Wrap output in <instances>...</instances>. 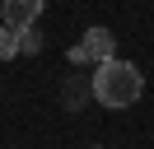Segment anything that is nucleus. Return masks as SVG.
<instances>
[{
  "mask_svg": "<svg viewBox=\"0 0 154 149\" xmlns=\"http://www.w3.org/2000/svg\"><path fill=\"white\" fill-rule=\"evenodd\" d=\"M89 89H94V98L103 102V107L122 112V107H131V102H140V93H145V74H140V65H131V61H122V56H112V61H103V65L94 70Z\"/></svg>",
  "mask_w": 154,
  "mask_h": 149,
  "instance_id": "1",
  "label": "nucleus"
},
{
  "mask_svg": "<svg viewBox=\"0 0 154 149\" xmlns=\"http://www.w3.org/2000/svg\"><path fill=\"white\" fill-rule=\"evenodd\" d=\"M112 56H117V37H112V28H103V23L84 28V37L70 47V65H103V61H112Z\"/></svg>",
  "mask_w": 154,
  "mask_h": 149,
  "instance_id": "2",
  "label": "nucleus"
},
{
  "mask_svg": "<svg viewBox=\"0 0 154 149\" xmlns=\"http://www.w3.org/2000/svg\"><path fill=\"white\" fill-rule=\"evenodd\" d=\"M47 0H0V23L10 33H23V28H38Z\"/></svg>",
  "mask_w": 154,
  "mask_h": 149,
  "instance_id": "3",
  "label": "nucleus"
},
{
  "mask_svg": "<svg viewBox=\"0 0 154 149\" xmlns=\"http://www.w3.org/2000/svg\"><path fill=\"white\" fill-rule=\"evenodd\" d=\"M14 56H23L19 51V33H10V28L0 23V61H14Z\"/></svg>",
  "mask_w": 154,
  "mask_h": 149,
  "instance_id": "4",
  "label": "nucleus"
},
{
  "mask_svg": "<svg viewBox=\"0 0 154 149\" xmlns=\"http://www.w3.org/2000/svg\"><path fill=\"white\" fill-rule=\"evenodd\" d=\"M19 51L23 56H38L42 51V33H38V28H23V33H19Z\"/></svg>",
  "mask_w": 154,
  "mask_h": 149,
  "instance_id": "5",
  "label": "nucleus"
},
{
  "mask_svg": "<svg viewBox=\"0 0 154 149\" xmlns=\"http://www.w3.org/2000/svg\"><path fill=\"white\" fill-rule=\"evenodd\" d=\"M89 149H103V144H89Z\"/></svg>",
  "mask_w": 154,
  "mask_h": 149,
  "instance_id": "6",
  "label": "nucleus"
}]
</instances>
